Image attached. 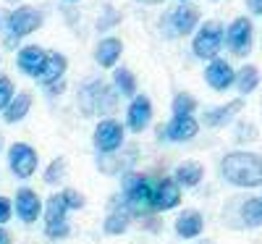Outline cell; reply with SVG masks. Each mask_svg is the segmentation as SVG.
Segmentation results:
<instances>
[{
	"instance_id": "1",
	"label": "cell",
	"mask_w": 262,
	"mask_h": 244,
	"mask_svg": "<svg viewBox=\"0 0 262 244\" xmlns=\"http://www.w3.org/2000/svg\"><path fill=\"white\" fill-rule=\"evenodd\" d=\"M221 173L233 187H244V189L259 187L262 184V158L254 152H244V150L228 152L221 163Z\"/></svg>"
},
{
	"instance_id": "2",
	"label": "cell",
	"mask_w": 262,
	"mask_h": 244,
	"mask_svg": "<svg viewBox=\"0 0 262 244\" xmlns=\"http://www.w3.org/2000/svg\"><path fill=\"white\" fill-rule=\"evenodd\" d=\"M152 179H147V176L142 173H128L123 179V205L126 210L131 213V218L134 215H149L155 213V208H152Z\"/></svg>"
},
{
	"instance_id": "3",
	"label": "cell",
	"mask_w": 262,
	"mask_h": 244,
	"mask_svg": "<svg viewBox=\"0 0 262 244\" xmlns=\"http://www.w3.org/2000/svg\"><path fill=\"white\" fill-rule=\"evenodd\" d=\"M76 103L84 116H102L116 108V92L105 82H86L79 90Z\"/></svg>"
},
{
	"instance_id": "4",
	"label": "cell",
	"mask_w": 262,
	"mask_h": 244,
	"mask_svg": "<svg viewBox=\"0 0 262 244\" xmlns=\"http://www.w3.org/2000/svg\"><path fill=\"white\" fill-rule=\"evenodd\" d=\"M42 27V13L37 11V8H32V6H18L16 11H11L8 16H6V45L8 48H13V42L18 39V37H27V34H32V32H37Z\"/></svg>"
},
{
	"instance_id": "5",
	"label": "cell",
	"mask_w": 262,
	"mask_h": 244,
	"mask_svg": "<svg viewBox=\"0 0 262 244\" xmlns=\"http://www.w3.org/2000/svg\"><path fill=\"white\" fill-rule=\"evenodd\" d=\"M42 215H45V236L48 239H66L71 234L69 226V208H66L60 192L53 194L45 205H42Z\"/></svg>"
},
{
	"instance_id": "6",
	"label": "cell",
	"mask_w": 262,
	"mask_h": 244,
	"mask_svg": "<svg viewBox=\"0 0 262 244\" xmlns=\"http://www.w3.org/2000/svg\"><path fill=\"white\" fill-rule=\"evenodd\" d=\"M252 34H254V27L252 21L238 16L231 21V27L223 32V42L228 45V50L236 55V58H247L252 53Z\"/></svg>"
},
{
	"instance_id": "7",
	"label": "cell",
	"mask_w": 262,
	"mask_h": 244,
	"mask_svg": "<svg viewBox=\"0 0 262 244\" xmlns=\"http://www.w3.org/2000/svg\"><path fill=\"white\" fill-rule=\"evenodd\" d=\"M223 48V27L217 24V21H210L205 24L200 32L194 34V42H191V50L196 58L202 60H212L217 53Z\"/></svg>"
},
{
	"instance_id": "8",
	"label": "cell",
	"mask_w": 262,
	"mask_h": 244,
	"mask_svg": "<svg viewBox=\"0 0 262 244\" xmlns=\"http://www.w3.org/2000/svg\"><path fill=\"white\" fill-rule=\"evenodd\" d=\"M123 134H126V131H123L121 121H116V118H102V121L97 124V129H95V134H92L95 150H97L100 155H113L116 150H121Z\"/></svg>"
},
{
	"instance_id": "9",
	"label": "cell",
	"mask_w": 262,
	"mask_h": 244,
	"mask_svg": "<svg viewBox=\"0 0 262 244\" xmlns=\"http://www.w3.org/2000/svg\"><path fill=\"white\" fill-rule=\"evenodd\" d=\"M8 166H11L16 179H29V176H34V171L39 166V155H37V150L32 145L16 142L8 150Z\"/></svg>"
},
{
	"instance_id": "10",
	"label": "cell",
	"mask_w": 262,
	"mask_h": 244,
	"mask_svg": "<svg viewBox=\"0 0 262 244\" xmlns=\"http://www.w3.org/2000/svg\"><path fill=\"white\" fill-rule=\"evenodd\" d=\"M181 205V187L173 181V179H158L152 184V208L155 210H173Z\"/></svg>"
},
{
	"instance_id": "11",
	"label": "cell",
	"mask_w": 262,
	"mask_h": 244,
	"mask_svg": "<svg viewBox=\"0 0 262 244\" xmlns=\"http://www.w3.org/2000/svg\"><path fill=\"white\" fill-rule=\"evenodd\" d=\"M200 131V121L194 116H173L163 129H160V139H170V142H189L196 137Z\"/></svg>"
},
{
	"instance_id": "12",
	"label": "cell",
	"mask_w": 262,
	"mask_h": 244,
	"mask_svg": "<svg viewBox=\"0 0 262 244\" xmlns=\"http://www.w3.org/2000/svg\"><path fill=\"white\" fill-rule=\"evenodd\" d=\"M152 121V103L147 95H134L131 97V105H128V113H126V126L131 131H144Z\"/></svg>"
},
{
	"instance_id": "13",
	"label": "cell",
	"mask_w": 262,
	"mask_h": 244,
	"mask_svg": "<svg viewBox=\"0 0 262 244\" xmlns=\"http://www.w3.org/2000/svg\"><path fill=\"white\" fill-rule=\"evenodd\" d=\"M233 76H236V71L231 69V63H226L221 58H212L207 63V69H205V79H207V84L212 87L215 92L231 90V87H233Z\"/></svg>"
},
{
	"instance_id": "14",
	"label": "cell",
	"mask_w": 262,
	"mask_h": 244,
	"mask_svg": "<svg viewBox=\"0 0 262 244\" xmlns=\"http://www.w3.org/2000/svg\"><path fill=\"white\" fill-rule=\"evenodd\" d=\"M16 215L24 220V223H34V220L42 215V199L34 189L21 187L16 192Z\"/></svg>"
},
{
	"instance_id": "15",
	"label": "cell",
	"mask_w": 262,
	"mask_h": 244,
	"mask_svg": "<svg viewBox=\"0 0 262 244\" xmlns=\"http://www.w3.org/2000/svg\"><path fill=\"white\" fill-rule=\"evenodd\" d=\"M128 223H131V213L126 210L121 197H113L111 199V208H107V215H105V223H102L105 234L107 236H121L128 229Z\"/></svg>"
},
{
	"instance_id": "16",
	"label": "cell",
	"mask_w": 262,
	"mask_h": 244,
	"mask_svg": "<svg viewBox=\"0 0 262 244\" xmlns=\"http://www.w3.org/2000/svg\"><path fill=\"white\" fill-rule=\"evenodd\" d=\"M242 108H244V100H242V97H236V100H231V103H226V105L210 108V110H205V113H202V124H205L207 129H223Z\"/></svg>"
},
{
	"instance_id": "17",
	"label": "cell",
	"mask_w": 262,
	"mask_h": 244,
	"mask_svg": "<svg viewBox=\"0 0 262 244\" xmlns=\"http://www.w3.org/2000/svg\"><path fill=\"white\" fill-rule=\"evenodd\" d=\"M66 69H69V58H66L63 53H58V50H50L48 58H45V66H42V71L37 76V82L50 87V84H55V82L63 79Z\"/></svg>"
},
{
	"instance_id": "18",
	"label": "cell",
	"mask_w": 262,
	"mask_h": 244,
	"mask_svg": "<svg viewBox=\"0 0 262 244\" xmlns=\"http://www.w3.org/2000/svg\"><path fill=\"white\" fill-rule=\"evenodd\" d=\"M168 21H170L173 34H184L186 37V34H191L196 29V24H200V11L184 3V6H179L176 11L168 16Z\"/></svg>"
},
{
	"instance_id": "19",
	"label": "cell",
	"mask_w": 262,
	"mask_h": 244,
	"mask_svg": "<svg viewBox=\"0 0 262 244\" xmlns=\"http://www.w3.org/2000/svg\"><path fill=\"white\" fill-rule=\"evenodd\" d=\"M45 58H48V50H42V48H37V45H29V48H24L18 53V58H16V63H18V69L24 71L27 76H39V71H42V66H45Z\"/></svg>"
},
{
	"instance_id": "20",
	"label": "cell",
	"mask_w": 262,
	"mask_h": 244,
	"mask_svg": "<svg viewBox=\"0 0 262 244\" xmlns=\"http://www.w3.org/2000/svg\"><path fill=\"white\" fill-rule=\"evenodd\" d=\"M173 229H176V234L181 239H196L202 234V229H205V218H202L200 210H184L176 218V226Z\"/></svg>"
},
{
	"instance_id": "21",
	"label": "cell",
	"mask_w": 262,
	"mask_h": 244,
	"mask_svg": "<svg viewBox=\"0 0 262 244\" xmlns=\"http://www.w3.org/2000/svg\"><path fill=\"white\" fill-rule=\"evenodd\" d=\"M123 53V42L118 37H105L97 42V50H95V60L102 66V69H113V66L118 63Z\"/></svg>"
},
{
	"instance_id": "22",
	"label": "cell",
	"mask_w": 262,
	"mask_h": 244,
	"mask_svg": "<svg viewBox=\"0 0 262 244\" xmlns=\"http://www.w3.org/2000/svg\"><path fill=\"white\" fill-rule=\"evenodd\" d=\"M205 176V166L196 163V160H184L176 166V176H173V181H176L179 187H196L202 181Z\"/></svg>"
},
{
	"instance_id": "23",
	"label": "cell",
	"mask_w": 262,
	"mask_h": 244,
	"mask_svg": "<svg viewBox=\"0 0 262 244\" xmlns=\"http://www.w3.org/2000/svg\"><path fill=\"white\" fill-rule=\"evenodd\" d=\"M29 108H32V95H29V92H18V95H13L11 103L6 105L3 118H6L8 124H16V121H21V118L29 113Z\"/></svg>"
},
{
	"instance_id": "24",
	"label": "cell",
	"mask_w": 262,
	"mask_h": 244,
	"mask_svg": "<svg viewBox=\"0 0 262 244\" xmlns=\"http://www.w3.org/2000/svg\"><path fill=\"white\" fill-rule=\"evenodd\" d=\"M257 84H259V71L254 69L252 63H244L242 69L236 71V76H233V87L242 95H249V92H254L257 90Z\"/></svg>"
},
{
	"instance_id": "25",
	"label": "cell",
	"mask_w": 262,
	"mask_h": 244,
	"mask_svg": "<svg viewBox=\"0 0 262 244\" xmlns=\"http://www.w3.org/2000/svg\"><path fill=\"white\" fill-rule=\"evenodd\" d=\"M113 84H116V95H123V97L137 95V76L128 69H123V66L113 71Z\"/></svg>"
},
{
	"instance_id": "26",
	"label": "cell",
	"mask_w": 262,
	"mask_h": 244,
	"mask_svg": "<svg viewBox=\"0 0 262 244\" xmlns=\"http://www.w3.org/2000/svg\"><path fill=\"white\" fill-rule=\"evenodd\" d=\"M242 223L249 226V229L262 226V202H259V197H252L242 205Z\"/></svg>"
},
{
	"instance_id": "27",
	"label": "cell",
	"mask_w": 262,
	"mask_h": 244,
	"mask_svg": "<svg viewBox=\"0 0 262 244\" xmlns=\"http://www.w3.org/2000/svg\"><path fill=\"white\" fill-rule=\"evenodd\" d=\"M170 108H173V116H191L196 110V100L189 92H179L176 97H173Z\"/></svg>"
},
{
	"instance_id": "28",
	"label": "cell",
	"mask_w": 262,
	"mask_h": 244,
	"mask_svg": "<svg viewBox=\"0 0 262 244\" xmlns=\"http://www.w3.org/2000/svg\"><path fill=\"white\" fill-rule=\"evenodd\" d=\"M45 184H60L63 179H66V158H55V160H50V166L45 168Z\"/></svg>"
},
{
	"instance_id": "29",
	"label": "cell",
	"mask_w": 262,
	"mask_h": 244,
	"mask_svg": "<svg viewBox=\"0 0 262 244\" xmlns=\"http://www.w3.org/2000/svg\"><path fill=\"white\" fill-rule=\"evenodd\" d=\"M60 197H63V202H66V208H69V210H81V208L86 205L84 194H81V192H76V189H63V192H60Z\"/></svg>"
},
{
	"instance_id": "30",
	"label": "cell",
	"mask_w": 262,
	"mask_h": 244,
	"mask_svg": "<svg viewBox=\"0 0 262 244\" xmlns=\"http://www.w3.org/2000/svg\"><path fill=\"white\" fill-rule=\"evenodd\" d=\"M11 97H13V84H11V79H8V76H0V113L6 110V105L11 103Z\"/></svg>"
},
{
	"instance_id": "31",
	"label": "cell",
	"mask_w": 262,
	"mask_h": 244,
	"mask_svg": "<svg viewBox=\"0 0 262 244\" xmlns=\"http://www.w3.org/2000/svg\"><path fill=\"white\" fill-rule=\"evenodd\" d=\"M11 215H13V202H11L8 197H0V226L8 223Z\"/></svg>"
},
{
	"instance_id": "32",
	"label": "cell",
	"mask_w": 262,
	"mask_h": 244,
	"mask_svg": "<svg viewBox=\"0 0 262 244\" xmlns=\"http://www.w3.org/2000/svg\"><path fill=\"white\" fill-rule=\"evenodd\" d=\"M247 8H249L254 16H262V0H247Z\"/></svg>"
},
{
	"instance_id": "33",
	"label": "cell",
	"mask_w": 262,
	"mask_h": 244,
	"mask_svg": "<svg viewBox=\"0 0 262 244\" xmlns=\"http://www.w3.org/2000/svg\"><path fill=\"white\" fill-rule=\"evenodd\" d=\"M48 92H50V95H60V92H63V79L55 82V84H50V87H48Z\"/></svg>"
},
{
	"instance_id": "34",
	"label": "cell",
	"mask_w": 262,
	"mask_h": 244,
	"mask_svg": "<svg viewBox=\"0 0 262 244\" xmlns=\"http://www.w3.org/2000/svg\"><path fill=\"white\" fill-rule=\"evenodd\" d=\"M0 244H11V236H8V231L0 226Z\"/></svg>"
},
{
	"instance_id": "35",
	"label": "cell",
	"mask_w": 262,
	"mask_h": 244,
	"mask_svg": "<svg viewBox=\"0 0 262 244\" xmlns=\"http://www.w3.org/2000/svg\"><path fill=\"white\" fill-rule=\"evenodd\" d=\"M139 3H147V6H158V3H163V0H139Z\"/></svg>"
},
{
	"instance_id": "36",
	"label": "cell",
	"mask_w": 262,
	"mask_h": 244,
	"mask_svg": "<svg viewBox=\"0 0 262 244\" xmlns=\"http://www.w3.org/2000/svg\"><path fill=\"white\" fill-rule=\"evenodd\" d=\"M200 244H215V241H212V239H202Z\"/></svg>"
},
{
	"instance_id": "37",
	"label": "cell",
	"mask_w": 262,
	"mask_h": 244,
	"mask_svg": "<svg viewBox=\"0 0 262 244\" xmlns=\"http://www.w3.org/2000/svg\"><path fill=\"white\" fill-rule=\"evenodd\" d=\"M0 150H3V134H0Z\"/></svg>"
},
{
	"instance_id": "38",
	"label": "cell",
	"mask_w": 262,
	"mask_h": 244,
	"mask_svg": "<svg viewBox=\"0 0 262 244\" xmlns=\"http://www.w3.org/2000/svg\"><path fill=\"white\" fill-rule=\"evenodd\" d=\"M66 3H79V0H66Z\"/></svg>"
},
{
	"instance_id": "39",
	"label": "cell",
	"mask_w": 262,
	"mask_h": 244,
	"mask_svg": "<svg viewBox=\"0 0 262 244\" xmlns=\"http://www.w3.org/2000/svg\"><path fill=\"white\" fill-rule=\"evenodd\" d=\"M181 3H186V0H181Z\"/></svg>"
},
{
	"instance_id": "40",
	"label": "cell",
	"mask_w": 262,
	"mask_h": 244,
	"mask_svg": "<svg viewBox=\"0 0 262 244\" xmlns=\"http://www.w3.org/2000/svg\"><path fill=\"white\" fill-rule=\"evenodd\" d=\"M259 202H262V197H259Z\"/></svg>"
}]
</instances>
